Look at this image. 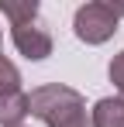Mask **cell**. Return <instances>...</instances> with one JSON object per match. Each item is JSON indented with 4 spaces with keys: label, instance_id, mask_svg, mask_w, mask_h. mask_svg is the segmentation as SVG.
I'll return each instance as SVG.
<instances>
[{
    "label": "cell",
    "instance_id": "6",
    "mask_svg": "<svg viewBox=\"0 0 124 127\" xmlns=\"http://www.w3.org/2000/svg\"><path fill=\"white\" fill-rule=\"evenodd\" d=\"M0 10H3V17H10V24H28V21L38 17V3H35V0H24V3L0 0Z\"/></svg>",
    "mask_w": 124,
    "mask_h": 127
},
{
    "label": "cell",
    "instance_id": "7",
    "mask_svg": "<svg viewBox=\"0 0 124 127\" xmlns=\"http://www.w3.org/2000/svg\"><path fill=\"white\" fill-rule=\"evenodd\" d=\"M17 86H21V72L14 69V62L0 55V89H17Z\"/></svg>",
    "mask_w": 124,
    "mask_h": 127
},
{
    "label": "cell",
    "instance_id": "3",
    "mask_svg": "<svg viewBox=\"0 0 124 127\" xmlns=\"http://www.w3.org/2000/svg\"><path fill=\"white\" fill-rule=\"evenodd\" d=\"M10 38L17 45V52L24 59H31V62H41V59L52 55V34L38 17L28 24H10Z\"/></svg>",
    "mask_w": 124,
    "mask_h": 127
},
{
    "label": "cell",
    "instance_id": "8",
    "mask_svg": "<svg viewBox=\"0 0 124 127\" xmlns=\"http://www.w3.org/2000/svg\"><path fill=\"white\" fill-rule=\"evenodd\" d=\"M110 83L124 93V52H117V55H114V62H110Z\"/></svg>",
    "mask_w": 124,
    "mask_h": 127
},
{
    "label": "cell",
    "instance_id": "4",
    "mask_svg": "<svg viewBox=\"0 0 124 127\" xmlns=\"http://www.w3.org/2000/svg\"><path fill=\"white\" fill-rule=\"evenodd\" d=\"M28 117V93L24 89H0V127H21Z\"/></svg>",
    "mask_w": 124,
    "mask_h": 127
},
{
    "label": "cell",
    "instance_id": "5",
    "mask_svg": "<svg viewBox=\"0 0 124 127\" xmlns=\"http://www.w3.org/2000/svg\"><path fill=\"white\" fill-rule=\"evenodd\" d=\"M90 127H124V96H103L90 113Z\"/></svg>",
    "mask_w": 124,
    "mask_h": 127
},
{
    "label": "cell",
    "instance_id": "1",
    "mask_svg": "<svg viewBox=\"0 0 124 127\" xmlns=\"http://www.w3.org/2000/svg\"><path fill=\"white\" fill-rule=\"evenodd\" d=\"M28 113L48 127H90L83 93H76L72 86H62V83L38 86L28 96Z\"/></svg>",
    "mask_w": 124,
    "mask_h": 127
},
{
    "label": "cell",
    "instance_id": "2",
    "mask_svg": "<svg viewBox=\"0 0 124 127\" xmlns=\"http://www.w3.org/2000/svg\"><path fill=\"white\" fill-rule=\"evenodd\" d=\"M117 17H121V10L117 7H110V3H100V0H93V3H83L79 10H76V38L86 45H103L107 38H114V31H117Z\"/></svg>",
    "mask_w": 124,
    "mask_h": 127
}]
</instances>
